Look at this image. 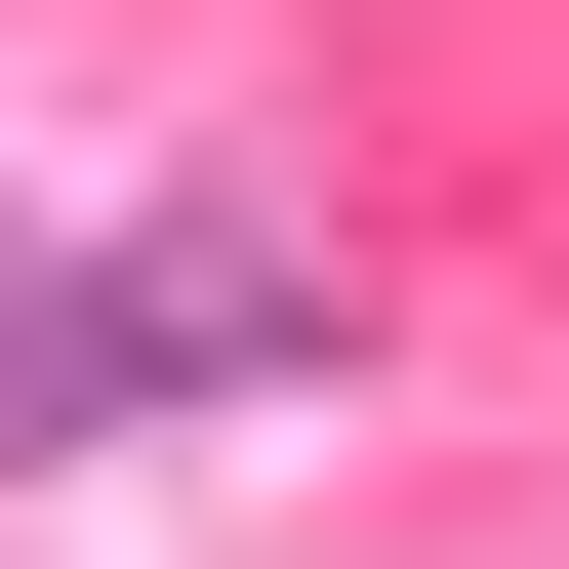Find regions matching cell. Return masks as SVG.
<instances>
[{
  "instance_id": "obj_1",
  "label": "cell",
  "mask_w": 569,
  "mask_h": 569,
  "mask_svg": "<svg viewBox=\"0 0 569 569\" xmlns=\"http://www.w3.org/2000/svg\"><path fill=\"white\" fill-rule=\"evenodd\" d=\"M326 326H367V284L284 244V203H122V244H41V284H0V488H41V448H122V407H284Z\"/></svg>"
}]
</instances>
